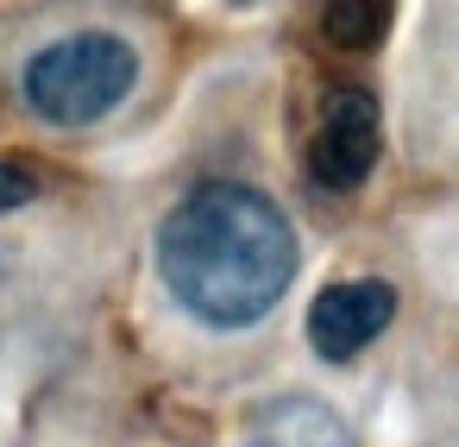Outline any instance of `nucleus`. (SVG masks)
<instances>
[{
  "instance_id": "7",
  "label": "nucleus",
  "mask_w": 459,
  "mask_h": 447,
  "mask_svg": "<svg viewBox=\"0 0 459 447\" xmlns=\"http://www.w3.org/2000/svg\"><path fill=\"white\" fill-rule=\"evenodd\" d=\"M39 196V177L26 171V164H0V215H13V208H26Z\"/></svg>"
},
{
  "instance_id": "1",
  "label": "nucleus",
  "mask_w": 459,
  "mask_h": 447,
  "mask_svg": "<svg viewBox=\"0 0 459 447\" xmlns=\"http://www.w3.org/2000/svg\"><path fill=\"white\" fill-rule=\"evenodd\" d=\"M158 277L195 321L252 328L296 277V227L252 183H202L158 227Z\"/></svg>"
},
{
  "instance_id": "5",
  "label": "nucleus",
  "mask_w": 459,
  "mask_h": 447,
  "mask_svg": "<svg viewBox=\"0 0 459 447\" xmlns=\"http://www.w3.org/2000/svg\"><path fill=\"white\" fill-rule=\"evenodd\" d=\"M239 447H359V441L321 397H277L258 409V422Z\"/></svg>"
},
{
  "instance_id": "6",
  "label": "nucleus",
  "mask_w": 459,
  "mask_h": 447,
  "mask_svg": "<svg viewBox=\"0 0 459 447\" xmlns=\"http://www.w3.org/2000/svg\"><path fill=\"white\" fill-rule=\"evenodd\" d=\"M321 32L340 51H371L390 32V7H384V0H333V7L321 13Z\"/></svg>"
},
{
  "instance_id": "2",
  "label": "nucleus",
  "mask_w": 459,
  "mask_h": 447,
  "mask_svg": "<svg viewBox=\"0 0 459 447\" xmlns=\"http://www.w3.org/2000/svg\"><path fill=\"white\" fill-rule=\"evenodd\" d=\"M139 83V57L126 39L114 32H76V39H57L45 45L20 89H26V108L45 120V127H95L108 120Z\"/></svg>"
},
{
  "instance_id": "4",
  "label": "nucleus",
  "mask_w": 459,
  "mask_h": 447,
  "mask_svg": "<svg viewBox=\"0 0 459 447\" xmlns=\"http://www.w3.org/2000/svg\"><path fill=\"white\" fill-rule=\"evenodd\" d=\"M396 315V290L377 277H352V284H327L308 302V346L333 365H346L352 353H365Z\"/></svg>"
},
{
  "instance_id": "3",
  "label": "nucleus",
  "mask_w": 459,
  "mask_h": 447,
  "mask_svg": "<svg viewBox=\"0 0 459 447\" xmlns=\"http://www.w3.org/2000/svg\"><path fill=\"white\" fill-rule=\"evenodd\" d=\"M377 145H384V133H377V101H371L365 89H352V83L327 89V101H321V133H315V145H308L315 183H321V189H359V183L371 177V164H377Z\"/></svg>"
}]
</instances>
